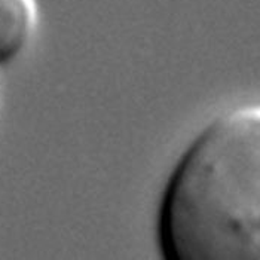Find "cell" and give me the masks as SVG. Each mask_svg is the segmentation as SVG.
<instances>
[{"instance_id":"6da1fadb","label":"cell","mask_w":260,"mask_h":260,"mask_svg":"<svg viewBox=\"0 0 260 260\" xmlns=\"http://www.w3.org/2000/svg\"><path fill=\"white\" fill-rule=\"evenodd\" d=\"M167 260H260V104L224 110L187 144L162 190Z\"/></svg>"},{"instance_id":"7a4b0ae2","label":"cell","mask_w":260,"mask_h":260,"mask_svg":"<svg viewBox=\"0 0 260 260\" xmlns=\"http://www.w3.org/2000/svg\"><path fill=\"white\" fill-rule=\"evenodd\" d=\"M39 25L38 0H0V66L15 60Z\"/></svg>"}]
</instances>
